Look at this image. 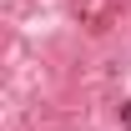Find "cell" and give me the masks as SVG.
Segmentation results:
<instances>
[{"instance_id":"cell-1","label":"cell","mask_w":131,"mask_h":131,"mask_svg":"<svg viewBox=\"0 0 131 131\" xmlns=\"http://www.w3.org/2000/svg\"><path fill=\"white\" fill-rule=\"evenodd\" d=\"M121 116H126V126H131V106H126V111H121Z\"/></svg>"}]
</instances>
